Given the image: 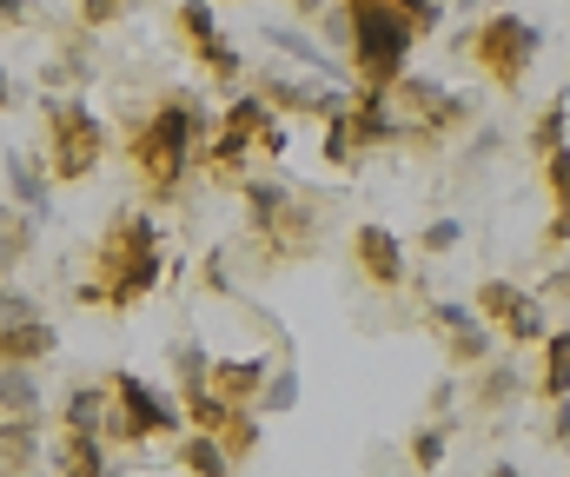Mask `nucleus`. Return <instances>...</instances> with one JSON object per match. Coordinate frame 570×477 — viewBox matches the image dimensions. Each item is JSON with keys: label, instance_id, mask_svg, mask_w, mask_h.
I'll use <instances>...</instances> for the list:
<instances>
[{"label": "nucleus", "instance_id": "nucleus-29", "mask_svg": "<svg viewBox=\"0 0 570 477\" xmlns=\"http://www.w3.org/2000/svg\"><path fill=\"white\" fill-rule=\"evenodd\" d=\"M292 398H298V378H292V371H279V378H273V391H266V411H285Z\"/></svg>", "mask_w": 570, "mask_h": 477}, {"label": "nucleus", "instance_id": "nucleus-2", "mask_svg": "<svg viewBox=\"0 0 570 477\" xmlns=\"http://www.w3.org/2000/svg\"><path fill=\"white\" fill-rule=\"evenodd\" d=\"M47 172L60 179V186H73V179H87L94 166H100V153H107V127L73 100V93H47Z\"/></svg>", "mask_w": 570, "mask_h": 477}, {"label": "nucleus", "instance_id": "nucleus-31", "mask_svg": "<svg viewBox=\"0 0 570 477\" xmlns=\"http://www.w3.org/2000/svg\"><path fill=\"white\" fill-rule=\"evenodd\" d=\"M431 318H438V325H451V331H458V325H471V306H451V299H444V306H431Z\"/></svg>", "mask_w": 570, "mask_h": 477}, {"label": "nucleus", "instance_id": "nucleus-33", "mask_svg": "<svg viewBox=\"0 0 570 477\" xmlns=\"http://www.w3.org/2000/svg\"><path fill=\"white\" fill-rule=\"evenodd\" d=\"M0 107H13V87H7V67H0Z\"/></svg>", "mask_w": 570, "mask_h": 477}, {"label": "nucleus", "instance_id": "nucleus-18", "mask_svg": "<svg viewBox=\"0 0 570 477\" xmlns=\"http://www.w3.org/2000/svg\"><path fill=\"white\" fill-rule=\"evenodd\" d=\"M484 351H491V331H484L478 318L451 331V358H458V365H484Z\"/></svg>", "mask_w": 570, "mask_h": 477}, {"label": "nucleus", "instance_id": "nucleus-6", "mask_svg": "<svg viewBox=\"0 0 570 477\" xmlns=\"http://www.w3.org/2000/svg\"><path fill=\"white\" fill-rule=\"evenodd\" d=\"M114 398H120V411L107 418V431H114V438L140 445V438H153V431H179V405H173V398H159L153 385H140L134 371H120V378H114Z\"/></svg>", "mask_w": 570, "mask_h": 477}, {"label": "nucleus", "instance_id": "nucleus-28", "mask_svg": "<svg viewBox=\"0 0 570 477\" xmlns=\"http://www.w3.org/2000/svg\"><path fill=\"white\" fill-rule=\"evenodd\" d=\"M458 239H464V226H458V219H438V226L425 232V252H451Z\"/></svg>", "mask_w": 570, "mask_h": 477}, {"label": "nucleus", "instance_id": "nucleus-22", "mask_svg": "<svg viewBox=\"0 0 570 477\" xmlns=\"http://www.w3.org/2000/svg\"><path fill=\"white\" fill-rule=\"evenodd\" d=\"M544 159H551V186H558V239H564L570 232V147H558Z\"/></svg>", "mask_w": 570, "mask_h": 477}, {"label": "nucleus", "instance_id": "nucleus-21", "mask_svg": "<svg viewBox=\"0 0 570 477\" xmlns=\"http://www.w3.org/2000/svg\"><path fill=\"white\" fill-rule=\"evenodd\" d=\"M570 391V331L551 338V371H544V398H564Z\"/></svg>", "mask_w": 570, "mask_h": 477}, {"label": "nucleus", "instance_id": "nucleus-7", "mask_svg": "<svg viewBox=\"0 0 570 477\" xmlns=\"http://www.w3.org/2000/svg\"><path fill=\"white\" fill-rule=\"evenodd\" d=\"M273 127V113H266V93H239L233 107H226V127H219V140H213V166H239V153L259 140Z\"/></svg>", "mask_w": 570, "mask_h": 477}, {"label": "nucleus", "instance_id": "nucleus-9", "mask_svg": "<svg viewBox=\"0 0 570 477\" xmlns=\"http://www.w3.org/2000/svg\"><path fill=\"white\" fill-rule=\"evenodd\" d=\"M53 345H60V338H53V325H47L40 312L0 331V358H7V365H33V358H47Z\"/></svg>", "mask_w": 570, "mask_h": 477}, {"label": "nucleus", "instance_id": "nucleus-5", "mask_svg": "<svg viewBox=\"0 0 570 477\" xmlns=\"http://www.w3.org/2000/svg\"><path fill=\"white\" fill-rule=\"evenodd\" d=\"M478 67L491 73V80H504V87H518L524 80V67L538 60V27H524L518 13H498V20H484L478 27Z\"/></svg>", "mask_w": 570, "mask_h": 477}, {"label": "nucleus", "instance_id": "nucleus-14", "mask_svg": "<svg viewBox=\"0 0 570 477\" xmlns=\"http://www.w3.org/2000/svg\"><path fill=\"white\" fill-rule=\"evenodd\" d=\"M67 431H107V418H114V405H107V391L100 385H80L73 398H67Z\"/></svg>", "mask_w": 570, "mask_h": 477}, {"label": "nucleus", "instance_id": "nucleus-10", "mask_svg": "<svg viewBox=\"0 0 570 477\" xmlns=\"http://www.w3.org/2000/svg\"><path fill=\"white\" fill-rule=\"evenodd\" d=\"M358 266L379 279V286H399L405 279V259H399V239L385 232V226H365L358 232Z\"/></svg>", "mask_w": 570, "mask_h": 477}, {"label": "nucleus", "instance_id": "nucleus-15", "mask_svg": "<svg viewBox=\"0 0 570 477\" xmlns=\"http://www.w3.org/2000/svg\"><path fill=\"white\" fill-rule=\"evenodd\" d=\"M179 465L193 477H233V458H226V445H219V431H199V438H186V451H179Z\"/></svg>", "mask_w": 570, "mask_h": 477}, {"label": "nucleus", "instance_id": "nucleus-25", "mask_svg": "<svg viewBox=\"0 0 570 477\" xmlns=\"http://www.w3.org/2000/svg\"><path fill=\"white\" fill-rule=\"evenodd\" d=\"M266 40H273V47H285V53H292V60H305V67H325V53H318V47H312V40H305V33H292V27H273V33H266Z\"/></svg>", "mask_w": 570, "mask_h": 477}, {"label": "nucleus", "instance_id": "nucleus-1", "mask_svg": "<svg viewBox=\"0 0 570 477\" xmlns=\"http://www.w3.org/2000/svg\"><path fill=\"white\" fill-rule=\"evenodd\" d=\"M352 7V47H358V67H365V93H392L399 87V67L419 40V20L399 7V0H345Z\"/></svg>", "mask_w": 570, "mask_h": 477}, {"label": "nucleus", "instance_id": "nucleus-24", "mask_svg": "<svg viewBox=\"0 0 570 477\" xmlns=\"http://www.w3.org/2000/svg\"><path fill=\"white\" fill-rule=\"evenodd\" d=\"M27 239H33V226H0V279L27 259Z\"/></svg>", "mask_w": 570, "mask_h": 477}, {"label": "nucleus", "instance_id": "nucleus-17", "mask_svg": "<svg viewBox=\"0 0 570 477\" xmlns=\"http://www.w3.org/2000/svg\"><path fill=\"white\" fill-rule=\"evenodd\" d=\"M524 306H531V299H524L518 286H504V279H491V286L478 292V312H484V318H504V325L524 312Z\"/></svg>", "mask_w": 570, "mask_h": 477}, {"label": "nucleus", "instance_id": "nucleus-32", "mask_svg": "<svg viewBox=\"0 0 570 477\" xmlns=\"http://www.w3.org/2000/svg\"><path fill=\"white\" fill-rule=\"evenodd\" d=\"M27 13V0H0V20H20Z\"/></svg>", "mask_w": 570, "mask_h": 477}, {"label": "nucleus", "instance_id": "nucleus-20", "mask_svg": "<svg viewBox=\"0 0 570 477\" xmlns=\"http://www.w3.org/2000/svg\"><path fill=\"white\" fill-rule=\"evenodd\" d=\"M246 206H253V219H266V226H273V219L285 212V186H279V179H253V186H246Z\"/></svg>", "mask_w": 570, "mask_h": 477}, {"label": "nucleus", "instance_id": "nucleus-8", "mask_svg": "<svg viewBox=\"0 0 570 477\" xmlns=\"http://www.w3.org/2000/svg\"><path fill=\"white\" fill-rule=\"evenodd\" d=\"M179 27H186L193 53H199V60H213V73H219V80H233V73H239V53L219 40V27H213V7H206V0H186V7H179Z\"/></svg>", "mask_w": 570, "mask_h": 477}, {"label": "nucleus", "instance_id": "nucleus-16", "mask_svg": "<svg viewBox=\"0 0 570 477\" xmlns=\"http://www.w3.org/2000/svg\"><path fill=\"white\" fill-rule=\"evenodd\" d=\"M7 172H13V199H20V206H27V212L40 219V212H47V179L33 172V159L7 153Z\"/></svg>", "mask_w": 570, "mask_h": 477}, {"label": "nucleus", "instance_id": "nucleus-13", "mask_svg": "<svg viewBox=\"0 0 570 477\" xmlns=\"http://www.w3.org/2000/svg\"><path fill=\"white\" fill-rule=\"evenodd\" d=\"M60 477H107V431H67Z\"/></svg>", "mask_w": 570, "mask_h": 477}, {"label": "nucleus", "instance_id": "nucleus-30", "mask_svg": "<svg viewBox=\"0 0 570 477\" xmlns=\"http://www.w3.org/2000/svg\"><path fill=\"white\" fill-rule=\"evenodd\" d=\"M120 7H127V0H80V20H87V27H107Z\"/></svg>", "mask_w": 570, "mask_h": 477}, {"label": "nucleus", "instance_id": "nucleus-23", "mask_svg": "<svg viewBox=\"0 0 570 477\" xmlns=\"http://www.w3.org/2000/svg\"><path fill=\"white\" fill-rule=\"evenodd\" d=\"M33 312H40V306H33L13 279H0V331H7V325H20V318H33Z\"/></svg>", "mask_w": 570, "mask_h": 477}, {"label": "nucleus", "instance_id": "nucleus-19", "mask_svg": "<svg viewBox=\"0 0 570 477\" xmlns=\"http://www.w3.org/2000/svg\"><path fill=\"white\" fill-rule=\"evenodd\" d=\"M266 378V358H246V365H213V391L226 398V391H246V385H259Z\"/></svg>", "mask_w": 570, "mask_h": 477}, {"label": "nucleus", "instance_id": "nucleus-3", "mask_svg": "<svg viewBox=\"0 0 570 477\" xmlns=\"http://www.w3.org/2000/svg\"><path fill=\"white\" fill-rule=\"evenodd\" d=\"M193 140H199V113H193L186 100H166V107L140 127L134 159H140V172H146L153 192H173V186H179V172H186V159H193Z\"/></svg>", "mask_w": 570, "mask_h": 477}, {"label": "nucleus", "instance_id": "nucleus-27", "mask_svg": "<svg viewBox=\"0 0 570 477\" xmlns=\"http://www.w3.org/2000/svg\"><path fill=\"white\" fill-rule=\"evenodd\" d=\"M412 465H419V471L444 465V431H419V438H412Z\"/></svg>", "mask_w": 570, "mask_h": 477}, {"label": "nucleus", "instance_id": "nucleus-26", "mask_svg": "<svg viewBox=\"0 0 570 477\" xmlns=\"http://www.w3.org/2000/svg\"><path fill=\"white\" fill-rule=\"evenodd\" d=\"M558 147H564V100L538 120V153H558Z\"/></svg>", "mask_w": 570, "mask_h": 477}, {"label": "nucleus", "instance_id": "nucleus-4", "mask_svg": "<svg viewBox=\"0 0 570 477\" xmlns=\"http://www.w3.org/2000/svg\"><path fill=\"white\" fill-rule=\"evenodd\" d=\"M120 272L107 279V306H140L146 292L159 286V226L153 219H127V232H120Z\"/></svg>", "mask_w": 570, "mask_h": 477}, {"label": "nucleus", "instance_id": "nucleus-12", "mask_svg": "<svg viewBox=\"0 0 570 477\" xmlns=\"http://www.w3.org/2000/svg\"><path fill=\"white\" fill-rule=\"evenodd\" d=\"M33 451H40V418H0V465L13 477H33Z\"/></svg>", "mask_w": 570, "mask_h": 477}, {"label": "nucleus", "instance_id": "nucleus-11", "mask_svg": "<svg viewBox=\"0 0 570 477\" xmlns=\"http://www.w3.org/2000/svg\"><path fill=\"white\" fill-rule=\"evenodd\" d=\"M0 418H40V378H33V365H7L0 358Z\"/></svg>", "mask_w": 570, "mask_h": 477}]
</instances>
